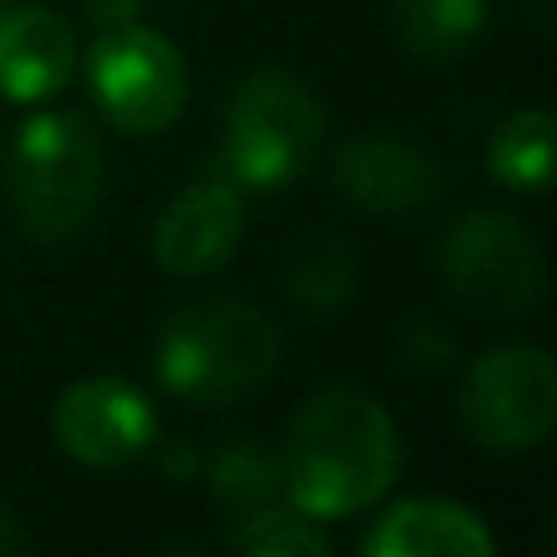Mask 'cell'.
I'll use <instances>...</instances> for the list:
<instances>
[{
	"label": "cell",
	"mask_w": 557,
	"mask_h": 557,
	"mask_svg": "<svg viewBox=\"0 0 557 557\" xmlns=\"http://www.w3.org/2000/svg\"><path fill=\"white\" fill-rule=\"evenodd\" d=\"M333 176L367 215H416L441 196V166L431 152L392 133H357L337 147Z\"/></svg>",
	"instance_id": "obj_10"
},
{
	"label": "cell",
	"mask_w": 557,
	"mask_h": 557,
	"mask_svg": "<svg viewBox=\"0 0 557 557\" xmlns=\"http://www.w3.org/2000/svg\"><path fill=\"white\" fill-rule=\"evenodd\" d=\"M278 465L298 513L347 519L392 490L401 470V441L376 396L333 386L294 411Z\"/></svg>",
	"instance_id": "obj_1"
},
{
	"label": "cell",
	"mask_w": 557,
	"mask_h": 557,
	"mask_svg": "<svg viewBox=\"0 0 557 557\" xmlns=\"http://www.w3.org/2000/svg\"><path fill=\"white\" fill-rule=\"evenodd\" d=\"M54 441L69 460L94 465V470H117L137 460L157 441V411L137 386L117 376H88L74 382L54 401Z\"/></svg>",
	"instance_id": "obj_8"
},
{
	"label": "cell",
	"mask_w": 557,
	"mask_h": 557,
	"mask_svg": "<svg viewBox=\"0 0 557 557\" xmlns=\"http://www.w3.org/2000/svg\"><path fill=\"white\" fill-rule=\"evenodd\" d=\"M441 274L465 308L490 318L529 313L548 284L539 240L509 211H465L445 231Z\"/></svg>",
	"instance_id": "obj_6"
},
{
	"label": "cell",
	"mask_w": 557,
	"mask_h": 557,
	"mask_svg": "<svg viewBox=\"0 0 557 557\" xmlns=\"http://www.w3.org/2000/svg\"><path fill=\"white\" fill-rule=\"evenodd\" d=\"M490 172L509 191H539L553 176V117L543 108L504 117L490 137Z\"/></svg>",
	"instance_id": "obj_14"
},
{
	"label": "cell",
	"mask_w": 557,
	"mask_h": 557,
	"mask_svg": "<svg viewBox=\"0 0 557 557\" xmlns=\"http://www.w3.org/2000/svg\"><path fill=\"white\" fill-rule=\"evenodd\" d=\"M460 425L494 455H519L557 425V367L543 347L509 343L474 357L460 376Z\"/></svg>",
	"instance_id": "obj_5"
},
{
	"label": "cell",
	"mask_w": 557,
	"mask_h": 557,
	"mask_svg": "<svg viewBox=\"0 0 557 557\" xmlns=\"http://www.w3.org/2000/svg\"><path fill=\"white\" fill-rule=\"evenodd\" d=\"M245 231V201L240 186L225 172L191 182L162 215L152 231V260L157 270L176 278H201L215 274L235 255Z\"/></svg>",
	"instance_id": "obj_9"
},
{
	"label": "cell",
	"mask_w": 557,
	"mask_h": 557,
	"mask_svg": "<svg viewBox=\"0 0 557 557\" xmlns=\"http://www.w3.org/2000/svg\"><path fill=\"white\" fill-rule=\"evenodd\" d=\"M323 98L288 69H255L240 78L221 133V172L235 186L278 191L313 166L323 143Z\"/></svg>",
	"instance_id": "obj_3"
},
{
	"label": "cell",
	"mask_w": 557,
	"mask_h": 557,
	"mask_svg": "<svg viewBox=\"0 0 557 557\" xmlns=\"http://www.w3.org/2000/svg\"><path fill=\"white\" fill-rule=\"evenodd\" d=\"M88 88H94L98 113L113 127L152 137L182 117L191 78H186V59L166 35L117 25L103 29V39L88 49Z\"/></svg>",
	"instance_id": "obj_7"
},
{
	"label": "cell",
	"mask_w": 557,
	"mask_h": 557,
	"mask_svg": "<svg viewBox=\"0 0 557 557\" xmlns=\"http://www.w3.org/2000/svg\"><path fill=\"white\" fill-rule=\"evenodd\" d=\"M352 278H357V255L347 250V240L318 235V240H304V250L288 264V294L304 308H313V313H333L337 304H347Z\"/></svg>",
	"instance_id": "obj_16"
},
{
	"label": "cell",
	"mask_w": 557,
	"mask_h": 557,
	"mask_svg": "<svg viewBox=\"0 0 557 557\" xmlns=\"http://www.w3.org/2000/svg\"><path fill=\"white\" fill-rule=\"evenodd\" d=\"M78 39L54 10H0V94L10 103H39L74 78Z\"/></svg>",
	"instance_id": "obj_11"
},
{
	"label": "cell",
	"mask_w": 557,
	"mask_h": 557,
	"mask_svg": "<svg viewBox=\"0 0 557 557\" xmlns=\"http://www.w3.org/2000/svg\"><path fill=\"white\" fill-rule=\"evenodd\" d=\"M35 543H29V533L20 529V519H15V509H5L0 504V557H10V553H29Z\"/></svg>",
	"instance_id": "obj_18"
},
{
	"label": "cell",
	"mask_w": 557,
	"mask_h": 557,
	"mask_svg": "<svg viewBox=\"0 0 557 557\" xmlns=\"http://www.w3.org/2000/svg\"><path fill=\"white\" fill-rule=\"evenodd\" d=\"M278 323L245 298H211L172 313L157 333V376L191 406H225L255 392L278 362Z\"/></svg>",
	"instance_id": "obj_2"
},
{
	"label": "cell",
	"mask_w": 557,
	"mask_h": 557,
	"mask_svg": "<svg viewBox=\"0 0 557 557\" xmlns=\"http://www.w3.org/2000/svg\"><path fill=\"white\" fill-rule=\"evenodd\" d=\"M490 0H396V39L416 59H455L484 35Z\"/></svg>",
	"instance_id": "obj_13"
},
{
	"label": "cell",
	"mask_w": 557,
	"mask_h": 557,
	"mask_svg": "<svg viewBox=\"0 0 557 557\" xmlns=\"http://www.w3.org/2000/svg\"><path fill=\"white\" fill-rule=\"evenodd\" d=\"M367 557H494V533L455 499H401L362 539Z\"/></svg>",
	"instance_id": "obj_12"
},
{
	"label": "cell",
	"mask_w": 557,
	"mask_h": 557,
	"mask_svg": "<svg viewBox=\"0 0 557 557\" xmlns=\"http://www.w3.org/2000/svg\"><path fill=\"white\" fill-rule=\"evenodd\" d=\"M231 543L255 557H327L333 553V543L318 529V519H308V513H278V509H260L250 519H240Z\"/></svg>",
	"instance_id": "obj_17"
},
{
	"label": "cell",
	"mask_w": 557,
	"mask_h": 557,
	"mask_svg": "<svg viewBox=\"0 0 557 557\" xmlns=\"http://www.w3.org/2000/svg\"><path fill=\"white\" fill-rule=\"evenodd\" d=\"M103 196V147L78 113H39L10 147V201L35 240L78 235Z\"/></svg>",
	"instance_id": "obj_4"
},
{
	"label": "cell",
	"mask_w": 557,
	"mask_h": 557,
	"mask_svg": "<svg viewBox=\"0 0 557 557\" xmlns=\"http://www.w3.org/2000/svg\"><path fill=\"white\" fill-rule=\"evenodd\" d=\"M133 5L137 0H94V20L98 25H108V29H117V25H127Z\"/></svg>",
	"instance_id": "obj_19"
},
{
	"label": "cell",
	"mask_w": 557,
	"mask_h": 557,
	"mask_svg": "<svg viewBox=\"0 0 557 557\" xmlns=\"http://www.w3.org/2000/svg\"><path fill=\"white\" fill-rule=\"evenodd\" d=\"M211 490L235 519H250V513L270 509L278 494H284V465H278V455L264 450V445L240 441L215 455Z\"/></svg>",
	"instance_id": "obj_15"
}]
</instances>
